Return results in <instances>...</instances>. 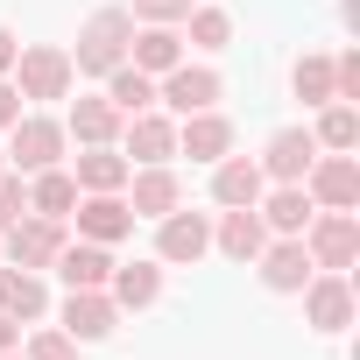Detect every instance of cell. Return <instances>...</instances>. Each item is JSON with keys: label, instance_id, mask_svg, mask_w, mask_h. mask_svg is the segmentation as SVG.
I'll return each mask as SVG.
<instances>
[{"label": "cell", "instance_id": "6da1fadb", "mask_svg": "<svg viewBox=\"0 0 360 360\" xmlns=\"http://www.w3.org/2000/svg\"><path fill=\"white\" fill-rule=\"evenodd\" d=\"M127 43H134V15H127V8H92L85 29H78L71 71H78V78H106L113 64H127Z\"/></svg>", "mask_w": 360, "mask_h": 360}, {"label": "cell", "instance_id": "7a4b0ae2", "mask_svg": "<svg viewBox=\"0 0 360 360\" xmlns=\"http://www.w3.org/2000/svg\"><path fill=\"white\" fill-rule=\"evenodd\" d=\"M15 92L22 99H71V85H78V71H71V50L64 43H29L22 57H15Z\"/></svg>", "mask_w": 360, "mask_h": 360}, {"label": "cell", "instance_id": "3957f363", "mask_svg": "<svg viewBox=\"0 0 360 360\" xmlns=\"http://www.w3.org/2000/svg\"><path fill=\"white\" fill-rule=\"evenodd\" d=\"M64 148H71V134H64V120H50V113H22V120L8 127V169H22V176L57 169Z\"/></svg>", "mask_w": 360, "mask_h": 360}, {"label": "cell", "instance_id": "277c9868", "mask_svg": "<svg viewBox=\"0 0 360 360\" xmlns=\"http://www.w3.org/2000/svg\"><path fill=\"white\" fill-rule=\"evenodd\" d=\"M219 92H226V85H219V71H212V64H191V57H184V64H169V71L155 78V106H162L169 120L219 106Z\"/></svg>", "mask_w": 360, "mask_h": 360}, {"label": "cell", "instance_id": "5b68a950", "mask_svg": "<svg viewBox=\"0 0 360 360\" xmlns=\"http://www.w3.org/2000/svg\"><path fill=\"white\" fill-rule=\"evenodd\" d=\"M64 240H71V219H43V212H22L8 233H0V255H8L15 269H36V276H43V269L57 262V248H64Z\"/></svg>", "mask_w": 360, "mask_h": 360}, {"label": "cell", "instance_id": "8992f818", "mask_svg": "<svg viewBox=\"0 0 360 360\" xmlns=\"http://www.w3.org/2000/svg\"><path fill=\"white\" fill-rule=\"evenodd\" d=\"M311 269H353L360 262V212H311V226L297 233Z\"/></svg>", "mask_w": 360, "mask_h": 360}, {"label": "cell", "instance_id": "52a82bcc", "mask_svg": "<svg viewBox=\"0 0 360 360\" xmlns=\"http://www.w3.org/2000/svg\"><path fill=\"white\" fill-rule=\"evenodd\" d=\"M212 255V219L191 212V205H176L155 219V262L162 269H184V262H205Z\"/></svg>", "mask_w": 360, "mask_h": 360}, {"label": "cell", "instance_id": "ba28073f", "mask_svg": "<svg viewBox=\"0 0 360 360\" xmlns=\"http://www.w3.org/2000/svg\"><path fill=\"white\" fill-rule=\"evenodd\" d=\"M127 212L134 219H162V212H176L184 205V176H176L169 162H141V169H127Z\"/></svg>", "mask_w": 360, "mask_h": 360}, {"label": "cell", "instance_id": "9c48e42d", "mask_svg": "<svg viewBox=\"0 0 360 360\" xmlns=\"http://www.w3.org/2000/svg\"><path fill=\"white\" fill-rule=\"evenodd\" d=\"M71 219H78V240H99V248H120L134 233V212H127L120 191H78Z\"/></svg>", "mask_w": 360, "mask_h": 360}, {"label": "cell", "instance_id": "30bf717a", "mask_svg": "<svg viewBox=\"0 0 360 360\" xmlns=\"http://www.w3.org/2000/svg\"><path fill=\"white\" fill-rule=\"evenodd\" d=\"M304 191H311L318 212H353L360 205V162L353 155H318L304 169Z\"/></svg>", "mask_w": 360, "mask_h": 360}, {"label": "cell", "instance_id": "8fae6325", "mask_svg": "<svg viewBox=\"0 0 360 360\" xmlns=\"http://www.w3.org/2000/svg\"><path fill=\"white\" fill-rule=\"evenodd\" d=\"M297 297H304V318L318 332H346L353 325V283H346V269H318Z\"/></svg>", "mask_w": 360, "mask_h": 360}, {"label": "cell", "instance_id": "7c38bea8", "mask_svg": "<svg viewBox=\"0 0 360 360\" xmlns=\"http://www.w3.org/2000/svg\"><path fill=\"white\" fill-rule=\"evenodd\" d=\"M318 155H325V148L311 141V127H276V134H269V148H262L255 162H262L269 184H304V169H311Z\"/></svg>", "mask_w": 360, "mask_h": 360}, {"label": "cell", "instance_id": "4fadbf2b", "mask_svg": "<svg viewBox=\"0 0 360 360\" xmlns=\"http://www.w3.org/2000/svg\"><path fill=\"white\" fill-rule=\"evenodd\" d=\"M120 155H127V162H169V155H176V120H169L162 106L127 113V120H120Z\"/></svg>", "mask_w": 360, "mask_h": 360}, {"label": "cell", "instance_id": "5bb4252c", "mask_svg": "<svg viewBox=\"0 0 360 360\" xmlns=\"http://www.w3.org/2000/svg\"><path fill=\"white\" fill-rule=\"evenodd\" d=\"M255 269H262V283L276 290V297H297L318 269H311V255H304V240L297 233H269V248L255 255Z\"/></svg>", "mask_w": 360, "mask_h": 360}, {"label": "cell", "instance_id": "9a60e30c", "mask_svg": "<svg viewBox=\"0 0 360 360\" xmlns=\"http://www.w3.org/2000/svg\"><path fill=\"white\" fill-rule=\"evenodd\" d=\"M120 106L106 99V92H78L71 99V113H64V134L78 141V148H106V141H120Z\"/></svg>", "mask_w": 360, "mask_h": 360}, {"label": "cell", "instance_id": "2e32d148", "mask_svg": "<svg viewBox=\"0 0 360 360\" xmlns=\"http://www.w3.org/2000/svg\"><path fill=\"white\" fill-rule=\"evenodd\" d=\"M176 155H191V162H219V155H233V120H226L219 106L184 113V120H176Z\"/></svg>", "mask_w": 360, "mask_h": 360}, {"label": "cell", "instance_id": "e0dca14e", "mask_svg": "<svg viewBox=\"0 0 360 360\" xmlns=\"http://www.w3.org/2000/svg\"><path fill=\"white\" fill-rule=\"evenodd\" d=\"M212 248H219L226 262L255 269V255L269 248V226H262V212H255V205H226V212H219V226H212Z\"/></svg>", "mask_w": 360, "mask_h": 360}, {"label": "cell", "instance_id": "ac0fdd59", "mask_svg": "<svg viewBox=\"0 0 360 360\" xmlns=\"http://www.w3.org/2000/svg\"><path fill=\"white\" fill-rule=\"evenodd\" d=\"M113 325H120V304H113L106 290H64V332H71L78 346L106 339Z\"/></svg>", "mask_w": 360, "mask_h": 360}, {"label": "cell", "instance_id": "d6986e66", "mask_svg": "<svg viewBox=\"0 0 360 360\" xmlns=\"http://www.w3.org/2000/svg\"><path fill=\"white\" fill-rule=\"evenodd\" d=\"M262 191H269V176H262L255 155H219L212 162V205L219 212L226 205H262Z\"/></svg>", "mask_w": 360, "mask_h": 360}, {"label": "cell", "instance_id": "ffe728a7", "mask_svg": "<svg viewBox=\"0 0 360 360\" xmlns=\"http://www.w3.org/2000/svg\"><path fill=\"white\" fill-rule=\"evenodd\" d=\"M0 311H8L15 325H43L50 318V283L36 276V269H0Z\"/></svg>", "mask_w": 360, "mask_h": 360}, {"label": "cell", "instance_id": "44dd1931", "mask_svg": "<svg viewBox=\"0 0 360 360\" xmlns=\"http://www.w3.org/2000/svg\"><path fill=\"white\" fill-rule=\"evenodd\" d=\"M50 269L64 276V290H106V276H113V248H99V240H64Z\"/></svg>", "mask_w": 360, "mask_h": 360}, {"label": "cell", "instance_id": "7402d4cb", "mask_svg": "<svg viewBox=\"0 0 360 360\" xmlns=\"http://www.w3.org/2000/svg\"><path fill=\"white\" fill-rule=\"evenodd\" d=\"M127 64L162 78L169 64H184V36H176L169 22H134V43H127Z\"/></svg>", "mask_w": 360, "mask_h": 360}, {"label": "cell", "instance_id": "603a6c76", "mask_svg": "<svg viewBox=\"0 0 360 360\" xmlns=\"http://www.w3.org/2000/svg\"><path fill=\"white\" fill-rule=\"evenodd\" d=\"M106 297H113L120 311H148V304L162 297V262H155V255H148V262H113Z\"/></svg>", "mask_w": 360, "mask_h": 360}, {"label": "cell", "instance_id": "cb8c5ba5", "mask_svg": "<svg viewBox=\"0 0 360 360\" xmlns=\"http://www.w3.org/2000/svg\"><path fill=\"white\" fill-rule=\"evenodd\" d=\"M311 141H318L325 155H353V148H360V106H353V99H325L318 120H311Z\"/></svg>", "mask_w": 360, "mask_h": 360}, {"label": "cell", "instance_id": "d4e9b609", "mask_svg": "<svg viewBox=\"0 0 360 360\" xmlns=\"http://www.w3.org/2000/svg\"><path fill=\"white\" fill-rule=\"evenodd\" d=\"M255 212H262V226H269V233H304L318 205H311V191H304V184H269Z\"/></svg>", "mask_w": 360, "mask_h": 360}, {"label": "cell", "instance_id": "484cf974", "mask_svg": "<svg viewBox=\"0 0 360 360\" xmlns=\"http://www.w3.org/2000/svg\"><path fill=\"white\" fill-rule=\"evenodd\" d=\"M127 155H120V141H106V148H78V162H71V176H78V191H127Z\"/></svg>", "mask_w": 360, "mask_h": 360}, {"label": "cell", "instance_id": "4316f807", "mask_svg": "<svg viewBox=\"0 0 360 360\" xmlns=\"http://www.w3.org/2000/svg\"><path fill=\"white\" fill-rule=\"evenodd\" d=\"M71 205H78V176H71L64 162L29 176V212H43V219H71Z\"/></svg>", "mask_w": 360, "mask_h": 360}, {"label": "cell", "instance_id": "83f0119b", "mask_svg": "<svg viewBox=\"0 0 360 360\" xmlns=\"http://www.w3.org/2000/svg\"><path fill=\"white\" fill-rule=\"evenodd\" d=\"M176 36H184L191 50H226V43H233V15L205 0V8H191L184 22H176Z\"/></svg>", "mask_w": 360, "mask_h": 360}, {"label": "cell", "instance_id": "f1b7e54d", "mask_svg": "<svg viewBox=\"0 0 360 360\" xmlns=\"http://www.w3.org/2000/svg\"><path fill=\"white\" fill-rule=\"evenodd\" d=\"M106 99H113L120 113H148V106H155V78L134 71V64H113V71H106Z\"/></svg>", "mask_w": 360, "mask_h": 360}, {"label": "cell", "instance_id": "f546056e", "mask_svg": "<svg viewBox=\"0 0 360 360\" xmlns=\"http://www.w3.org/2000/svg\"><path fill=\"white\" fill-rule=\"evenodd\" d=\"M290 85H297V99H304V106L339 99V92H332V57H297V78H290Z\"/></svg>", "mask_w": 360, "mask_h": 360}, {"label": "cell", "instance_id": "4dcf8cb0", "mask_svg": "<svg viewBox=\"0 0 360 360\" xmlns=\"http://www.w3.org/2000/svg\"><path fill=\"white\" fill-rule=\"evenodd\" d=\"M22 360H78V339H71L64 325H43V332L22 339Z\"/></svg>", "mask_w": 360, "mask_h": 360}, {"label": "cell", "instance_id": "1f68e13d", "mask_svg": "<svg viewBox=\"0 0 360 360\" xmlns=\"http://www.w3.org/2000/svg\"><path fill=\"white\" fill-rule=\"evenodd\" d=\"M22 212H29V176H22V169H8V176H0V233H8Z\"/></svg>", "mask_w": 360, "mask_h": 360}, {"label": "cell", "instance_id": "d6a6232c", "mask_svg": "<svg viewBox=\"0 0 360 360\" xmlns=\"http://www.w3.org/2000/svg\"><path fill=\"white\" fill-rule=\"evenodd\" d=\"M191 8H198V0H127V15H134V22H169V29L184 22Z\"/></svg>", "mask_w": 360, "mask_h": 360}, {"label": "cell", "instance_id": "836d02e7", "mask_svg": "<svg viewBox=\"0 0 360 360\" xmlns=\"http://www.w3.org/2000/svg\"><path fill=\"white\" fill-rule=\"evenodd\" d=\"M332 92L339 99H360V50H339L332 57Z\"/></svg>", "mask_w": 360, "mask_h": 360}, {"label": "cell", "instance_id": "e575fe53", "mask_svg": "<svg viewBox=\"0 0 360 360\" xmlns=\"http://www.w3.org/2000/svg\"><path fill=\"white\" fill-rule=\"evenodd\" d=\"M22 120V92H15V78H0V134H8Z\"/></svg>", "mask_w": 360, "mask_h": 360}, {"label": "cell", "instance_id": "d590c367", "mask_svg": "<svg viewBox=\"0 0 360 360\" xmlns=\"http://www.w3.org/2000/svg\"><path fill=\"white\" fill-rule=\"evenodd\" d=\"M15 57H22V43H15V29H0V78L15 71Z\"/></svg>", "mask_w": 360, "mask_h": 360}, {"label": "cell", "instance_id": "8d00e7d4", "mask_svg": "<svg viewBox=\"0 0 360 360\" xmlns=\"http://www.w3.org/2000/svg\"><path fill=\"white\" fill-rule=\"evenodd\" d=\"M15 346H22V325H15L8 311H0V353H15Z\"/></svg>", "mask_w": 360, "mask_h": 360}, {"label": "cell", "instance_id": "74e56055", "mask_svg": "<svg viewBox=\"0 0 360 360\" xmlns=\"http://www.w3.org/2000/svg\"><path fill=\"white\" fill-rule=\"evenodd\" d=\"M0 176H8V148H0Z\"/></svg>", "mask_w": 360, "mask_h": 360}, {"label": "cell", "instance_id": "f35d334b", "mask_svg": "<svg viewBox=\"0 0 360 360\" xmlns=\"http://www.w3.org/2000/svg\"><path fill=\"white\" fill-rule=\"evenodd\" d=\"M0 360H22V346H15V353H0Z\"/></svg>", "mask_w": 360, "mask_h": 360}]
</instances>
